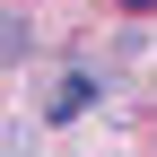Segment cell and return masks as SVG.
I'll use <instances>...</instances> for the list:
<instances>
[{
	"mask_svg": "<svg viewBox=\"0 0 157 157\" xmlns=\"http://www.w3.org/2000/svg\"><path fill=\"white\" fill-rule=\"evenodd\" d=\"M87 105H96V78H87V70H61V78H52V96H44L52 122H70V113H87Z\"/></svg>",
	"mask_w": 157,
	"mask_h": 157,
	"instance_id": "6da1fadb",
	"label": "cell"
},
{
	"mask_svg": "<svg viewBox=\"0 0 157 157\" xmlns=\"http://www.w3.org/2000/svg\"><path fill=\"white\" fill-rule=\"evenodd\" d=\"M131 9H148V0H131Z\"/></svg>",
	"mask_w": 157,
	"mask_h": 157,
	"instance_id": "7a4b0ae2",
	"label": "cell"
}]
</instances>
